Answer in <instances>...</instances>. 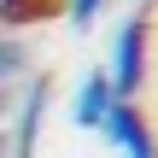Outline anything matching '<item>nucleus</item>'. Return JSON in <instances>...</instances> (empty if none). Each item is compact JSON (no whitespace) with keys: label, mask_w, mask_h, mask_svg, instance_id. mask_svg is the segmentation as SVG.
<instances>
[{"label":"nucleus","mask_w":158,"mask_h":158,"mask_svg":"<svg viewBox=\"0 0 158 158\" xmlns=\"http://www.w3.org/2000/svg\"><path fill=\"white\" fill-rule=\"evenodd\" d=\"M141 76H147V18H123V29H117V41H111V70H106V82H111L117 100H135Z\"/></svg>","instance_id":"nucleus-1"},{"label":"nucleus","mask_w":158,"mask_h":158,"mask_svg":"<svg viewBox=\"0 0 158 158\" xmlns=\"http://www.w3.org/2000/svg\"><path fill=\"white\" fill-rule=\"evenodd\" d=\"M100 135L117 147L123 158H158L152 147V129H147V117L135 111V100H117L111 111H106V123H100Z\"/></svg>","instance_id":"nucleus-2"},{"label":"nucleus","mask_w":158,"mask_h":158,"mask_svg":"<svg viewBox=\"0 0 158 158\" xmlns=\"http://www.w3.org/2000/svg\"><path fill=\"white\" fill-rule=\"evenodd\" d=\"M111 106H117V94H111L106 70H88V76L76 82V100H70V123H76V129H100Z\"/></svg>","instance_id":"nucleus-3"},{"label":"nucleus","mask_w":158,"mask_h":158,"mask_svg":"<svg viewBox=\"0 0 158 158\" xmlns=\"http://www.w3.org/2000/svg\"><path fill=\"white\" fill-rule=\"evenodd\" d=\"M41 117H47V82H29V88L18 94V129H12V158H29V152H35Z\"/></svg>","instance_id":"nucleus-4"},{"label":"nucleus","mask_w":158,"mask_h":158,"mask_svg":"<svg viewBox=\"0 0 158 158\" xmlns=\"http://www.w3.org/2000/svg\"><path fill=\"white\" fill-rule=\"evenodd\" d=\"M18 76H23V47H18L12 35H0V117H6L12 100H18Z\"/></svg>","instance_id":"nucleus-5"},{"label":"nucleus","mask_w":158,"mask_h":158,"mask_svg":"<svg viewBox=\"0 0 158 158\" xmlns=\"http://www.w3.org/2000/svg\"><path fill=\"white\" fill-rule=\"evenodd\" d=\"M47 12V0H0V18L6 23H29V18H41Z\"/></svg>","instance_id":"nucleus-6"},{"label":"nucleus","mask_w":158,"mask_h":158,"mask_svg":"<svg viewBox=\"0 0 158 158\" xmlns=\"http://www.w3.org/2000/svg\"><path fill=\"white\" fill-rule=\"evenodd\" d=\"M100 6H106V0H64V12H70L76 23H94V18H100Z\"/></svg>","instance_id":"nucleus-7"}]
</instances>
